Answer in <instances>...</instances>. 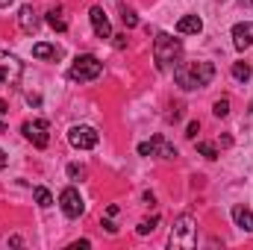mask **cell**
<instances>
[{"label": "cell", "instance_id": "obj_1", "mask_svg": "<svg viewBox=\"0 0 253 250\" xmlns=\"http://www.w3.org/2000/svg\"><path fill=\"white\" fill-rule=\"evenodd\" d=\"M174 80H177V85L186 88V91L203 88V85H209V83L215 80V65L212 62H177Z\"/></svg>", "mask_w": 253, "mask_h": 250}, {"label": "cell", "instance_id": "obj_2", "mask_svg": "<svg viewBox=\"0 0 253 250\" xmlns=\"http://www.w3.org/2000/svg\"><path fill=\"white\" fill-rule=\"evenodd\" d=\"M180 53H183L180 39H174V36H168V33H159V36H156V42H153V59H156V68H159V71H165L171 62H177Z\"/></svg>", "mask_w": 253, "mask_h": 250}, {"label": "cell", "instance_id": "obj_3", "mask_svg": "<svg viewBox=\"0 0 253 250\" xmlns=\"http://www.w3.org/2000/svg\"><path fill=\"white\" fill-rule=\"evenodd\" d=\"M194 242H197V224H194V218H191V215H180V218L174 221V230H171V236H168V245H171V248L191 250Z\"/></svg>", "mask_w": 253, "mask_h": 250}, {"label": "cell", "instance_id": "obj_4", "mask_svg": "<svg viewBox=\"0 0 253 250\" xmlns=\"http://www.w3.org/2000/svg\"><path fill=\"white\" fill-rule=\"evenodd\" d=\"M100 74H103V62H100L97 56H91V53L77 56L74 65H71V71H68V77H71L74 83H91V80H97Z\"/></svg>", "mask_w": 253, "mask_h": 250}, {"label": "cell", "instance_id": "obj_5", "mask_svg": "<svg viewBox=\"0 0 253 250\" xmlns=\"http://www.w3.org/2000/svg\"><path fill=\"white\" fill-rule=\"evenodd\" d=\"M21 74H24V62L18 56L6 53V50H0V80H3V85L15 88L21 83Z\"/></svg>", "mask_w": 253, "mask_h": 250}, {"label": "cell", "instance_id": "obj_6", "mask_svg": "<svg viewBox=\"0 0 253 250\" xmlns=\"http://www.w3.org/2000/svg\"><path fill=\"white\" fill-rule=\"evenodd\" d=\"M68 141H71L77 150H91V147H97V141H100V132H97L94 126H88V124H77V126H71V132H68Z\"/></svg>", "mask_w": 253, "mask_h": 250}, {"label": "cell", "instance_id": "obj_7", "mask_svg": "<svg viewBox=\"0 0 253 250\" xmlns=\"http://www.w3.org/2000/svg\"><path fill=\"white\" fill-rule=\"evenodd\" d=\"M21 132H24V138L33 141L39 150H44V147L50 144V124H47V121H27V124L21 126Z\"/></svg>", "mask_w": 253, "mask_h": 250}, {"label": "cell", "instance_id": "obj_8", "mask_svg": "<svg viewBox=\"0 0 253 250\" xmlns=\"http://www.w3.org/2000/svg\"><path fill=\"white\" fill-rule=\"evenodd\" d=\"M59 206H62V212L68 218H80L83 212H85V203H83V197H80V191L74 186L62 188V194H59Z\"/></svg>", "mask_w": 253, "mask_h": 250}, {"label": "cell", "instance_id": "obj_9", "mask_svg": "<svg viewBox=\"0 0 253 250\" xmlns=\"http://www.w3.org/2000/svg\"><path fill=\"white\" fill-rule=\"evenodd\" d=\"M18 27H21L27 36H36V33H39V27H42L39 12H36L33 6H21V9H18Z\"/></svg>", "mask_w": 253, "mask_h": 250}, {"label": "cell", "instance_id": "obj_10", "mask_svg": "<svg viewBox=\"0 0 253 250\" xmlns=\"http://www.w3.org/2000/svg\"><path fill=\"white\" fill-rule=\"evenodd\" d=\"M88 18H91V27H94V36L97 39H112V24H109L106 12L100 6H91L88 9Z\"/></svg>", "mask_w": 253, "mask_h": 250}, {"label": "cell", "instance_id": "obj_11", "mask_svg": "<svg viewBox=\"0 0 253 250\" xmlns=\"http://www.w3.org/2000/svg\"><path fill=\"white\" fill-rule=\"evenodd\" d=\"M233 44H236L239 50L251 47L253 44V21H245V24H236V27H233Z\"/></svg>", "mask_w": 253, "mask_h": 250}, {"label": "cell", "instance_id": "obj_12", "mask_svg": "<svg viewBox=\"0 0 253 250\" xmlns=\"http://www.w3.org/2000/svg\"><path fill=\"white\" fill-rule=\"evenodd\" d=\"M200 30H203V21H200L197 15H186V18L177 21V33H180V36H197Z\"/></svg>", "mask_w": 253, "mask_h": 250}, {"label": "cell", "instance_id": "obj_13", "mask_svg": "<svg viewBox=\"0 0 253 250\" xmlns=\"http://www.w3.org/2000/svg\"><path fill=\"white\" fill-rule=\"evenodd\" d=\"M233 221H236V227H242L245 233H253V212L248 206H233Z\"/></svg>", "mask_w": 253, "mask_h": 250}, {"label": "cell", "instance_id": "obj_14", "mask_svg": "<svg viewBox=\"0 0 253 250\" xmlns=\"http://www.w3.org/2000/svg\"><path fill=\"white\" fill-rule=\"evenodd\" d=\"M33 56L36 59H59L62 56V47L47 44V42H39V44H33Z\"/></svg>", "mask_w": 253, "mask_h": 250}, {"label": "cell", "instance_id": "obj_15", "mask_svg": "<svg viewBox=\"0 0 253 250\" xmlns=\"http://www.w3.org/2000/svg\"><path fill=\"white\" fill-rule=\"evenodd\" d=\"M150 144H153V156H162V159H177V147H174V144H168V141H165V135H156Z\"/></svg>", "mask_w": 253, "mask_h": 250}, {"label": "cell", "instance_id": "obj_16", "mask_svg": "<svg viewBox=\"0 0 253 250\" xmlns=\"http://www.w3.org/2000/svg\"><path fill=\"white\" fill-rule=\"evenodd\" d=\"M253 74V68L248 62H236L233 65V80H239V83H248Z\"/></svg>", "mask_w": 253, "mask_h": 250}, {"label": "cell", "instance_id": "obj_17", "mask_svg": "<svg viewBox=\"0 0 253 250\" xmlns=\"http://www.w3.org/2000/svg\"><path fill=\"white\" fill-rule=\"evenodd\" d=\"M33 197H36V203H39V206H42V209H47V206H50V203H53V197H50V191H47V188H33Z\"/></svg>", "mask_w": 253, "mask_h": 250}, {"label": "cell", "instance_id": "obj_18", "mask_svg": "<svg viewBox=\"0 0 253 250\" xmlns=\"http://www.w3.org/2000/svg\"><path fill=\"white\" fill-rule=\"evenodd\" d=\"M47 24H50L53 30H59V33H65V30H68V21H65L56 9H53V12H47Z\"/></svg>", "mask_w": 253, "mask_h": 250}, {"label": "cell", "instance_id": "obj_19", "mask_svg": "<svg viewBox=\"0 0 253 250\" xmlns=\"http://www.w3.org/2000/svg\"><path fill=\"white\" fill-rule=\"evenodd\" d=\"M197 153L206 156V159H218V150H215L212 141H197Z\"/></svg>", "mask_w": 253, "mask_h": 250}, {"label": "cell", "instance_id": "obj_20", "mask_svg": "<svg viewBox=\"0 0 253 250\" xmlns=\"http://www.w3.org/2000/svg\"><path fill=\"white\" fill-rule=\"evenodd\" d=\"M212 112H215V118H227V115H230V100H227V97H221V100H215V106H212Z\"/></svg>", "mask_w": 253, "mask_h": 250}, {"label": "cell", "instance_id": "obj_21", "mask_svg": "<svg viewBox=\"0 0 253 250\" xmlns=\"http://www.w3.org/2000/svg\"><path fill=\"white\" fill-rule=\"evenodd\" d=\"M121 21H124V27H126V30L138 27V15H135L132 9H121Z\"/></svg>", "mask_w": 253, "mask_h": 250}, {"label": "cell", "instance_id": "obj_22", "mask_svg": "<svg viewBox=\"0 0 253 250\" xmlns=\"http://www.w3.org/2000/svg\"><path fill=\"white\" fill-rule=\"evenodd\" d=\"M156 224H159V218H156V215H153L150 221H141V224H138V236H147V233H153V230H156Z\"/></svg>", "mask_w": 253, "mask_h": 250}, {"label": "cell", "instance_id": "obj_23", "mask_svg": "<svg viewBox=\"0 0 253 250\" xmlns=\"http://www.w3.org/2000/svg\"><path fill=\"white\" fill-rule=\"evenodd\" d=\"M6 115H9V106L6 100H0V132H6Z\"/></svg>", "mask_w": 253, "mask_h": 250}, {"label": "cell", "instance_id": "obj_24", "mask_svg": "<svg viewBox=\"0 0 253 250\" xmlns=\"http://www.w3.org/2000/svg\"><path fill=\"white\" fill-rule=\"evenodd\" d=\"M83 174H85V171H83L80 165H68V177H71V180H77V177H83Z\"/></svg>", "mask_w": 253, "mask_h": 250}, {"label": "cell", "instance_id": "obj_25", "mask_svg": "<svg viewBox=\"0 0 253 250\" xmlns=\"http://www.w3.org/2000/svg\"><path fill=\"white\" fill-rule=\"evenodd\" d=\"M138 153H141V156H153V144H150V141L138 144Z\"/></svg>", "mask_w": 253, "mask_h": 250}, {"label": "cell", "instance_id": "obj_26", "mask_svg": "<svg viewBox=\"0 0 253 250\" xmlns=\"http://www.w3.org/2000/svg\"><path fill=\"white\" fill-rule=\"evenodd\" d=\"M197 129H200V124H197V121H191V124L186 126V138H194V135H197Z\"/></svg>", "mask_w": 253, "mask_h": 250}, {"label": "cell", "instance_id": "obj_27", "mask_svg": "<svg viewBox=\"0 0 253 250\" xmlns=\"http://www.w3.org/2000/svg\"><path fill=\"white\" fill-rule=\"evenodd\" d=\"M112 39H115L112 44H115L118 50H124V47H126V36H121V33H118V36H112Z\"/></svg>", "mask_w": 253, "mask_h": 250}, {"label": "cell", "instance_id": "obj_28", "mask_svg": "<svg viewBox=\"0 0 253 250\" xmlns=\"http://www.w3.org/2000/svg\"><path fill=\"white\" fill-rule=\"evenodd\" d=\"M103 227H106V233H109V236H115V233H118V227H115L112 221H103Z\"/></svg>", "mask_w": 253, "mask_h": 250}, {"label": "cell", "instance_id": "obj_29", "mask_svg": "<svg viewBox=\"0 0 253 250\" xmlns=\"http://www.w3.org/2000/svg\"><path fill=\"white\" fill-rule=\"evenodd\" d=\"M88 245H91V242H85V239H83V242H74L71 248H74V250H80V248H88Z\"/></svg>", "mask_w": 253, "mask_h": 250}, {"label": "cell", "instance_id": "obj_30", "mask_svg": "<svg viewBox=\"0 0 253 250\" xmlns=\"http://www.w3.org/2000/svg\"><path fill=\"white\" fill-rule=\"evenodd\" d=\"M3 168H6V153L0 150V171H3Z\"/></svg>", "mask_w": 253, "mask_h": 250}, {"label": "cell", "instance_id": "obj_31", "mask_svg": "<svg viewBox=\"0 0 253 250\" xmlns=\"http://www.w3.org/2000/svg\"><path fill=\"white\" fill-rule=\"evenodd\" d=\"M9 3H12V0H0V9H6V6H9Z\"/></svg>", "mask_w": 253, "mask_h": 250}, {"label": "cell", "instance_id": "obj_32", "mask_svg": "<svg viewBox=\"0 0 253 250\" xmlns=\"http://www.w3.org/2000/svg\"><path fill=\"white\" fill-rule=\"evenodd\" d=\"M239 3H242V6H253V0H239Z\"/></svg>", "mask_w": 253, "mask_h": 250}]
</instances>
